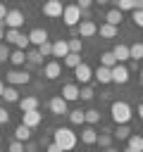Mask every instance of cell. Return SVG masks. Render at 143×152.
<instances>
[{
  "instance_id": "cell-1",
  "label": "cell",
  "mask_w": 143,
  "mask_h": 152,
  "mask_svg": "<svg viewBox=\"0 0 143 152\" xmlns=\"http://www.w3.org/2000/svg\"><path fill=\"white\" fill-rule=\"evenodd\" d=\"M110 114H112V121H114V124H129V121H131V107H129V102H124V100L112 102Z\"/></svg>"
},
{
  "instance_id": "cell-2",
  "label": "cell",
  "mask_w": 143,
  "mask_h": 152,
  "mask_svg": "<svg viewBox=\"0 0 143 152\" xmlns=\"http://www.w3.org/2000/svg\"><path fill=\"white\" fill-rule=\"evenodd\" d=\"M55 142L62 147V152L76 147V133L72 128H55Z\"/></svg>"
},
{
  "instance_id": "cell-3",
  "label": "cell",
  "mask_w": 143,
  "mask_h": 152,
  "mask_svg": "<svg viewBox=\"0 0 143 152\" xmlns=\"http://www.w3.org/2000/svg\"><path fill=\"white\" fill-rule=\"evenodd\" d=\"M62 21H64V26H76L81 21V10L76 5H67L62 10Z\"/></svg>"
},
{
  "instance_id": "cell-4",
  "label": "cell",
  "mask_w": 143,
  "mask_h": 152,
  "mask_svg": "<svg viewBox=\"0 0 143 152\" xmlns=\"http://www.w3.org/2000/svg\"><path fill=\"white\" fill-rule=\"evenodd\" d=\"M110 74H112V83H119V86H124V83L129 81V66H124L122 62H117V64L110 69Z\"/></svg>"
},
{
  "instance_id": "cell-5",
  "label": "cell",
  "mask_w": 143,
  "mask_h": 152,
  "mask_svg": "<svg viewBox=\"0 0 143 152\" xmlns=\"http://www.w3.org/2000/svg\"><path fill=\"white\" fill-rule=\"evenodd\" d=\"M5 24H7V28H19V26L24 24V12H21V10H7Z\"/></svg>"
},
{
  "instance_id": "cell-6",
  "label": "cell",
  "mask_w": 143,
  "mask_h": 152,
  "mask_svg": "<svg viewBox=\"0 0 143 152\" xmlns=\"http://www.w3.org/2000/svg\"><path fill=\"white\" fill-rule=\"evenodd\" d=\"M62 2L60 0H48L45 5H43V14L45 17H50V19H57V17H62Z\"/></svg>"
},
{
  "instance_id": "cell-7",
  "label": "cell",
  "mask_w": 143,
  "mask_h": 152,
  "mask_svg": "<svg viewBox=\"0 0 143 152\" xmlns=\"http://www.w3.org/2000/svg\"><path fill=\"white\" fill-rule=\"evenodd\" d=\"M76 28H79V38H93V36L98 33V26H95L91 19L79 21V24H76Z\"/></svg>"
},
{
  "instance_id": "cell-8",
  "label": "cell",
  "mask_w": 143,
  "mask_h": 152,
  "mask_svg": "<svg viewBox=\"0 0 143 152\" xmlns=\"http://www.w3.org/2000/svg\"><path fill=\"white\" fill-rule=\"evenodd\" d=\"M43 121V114L38 109H31V112H21V124L29 126V128H36L38 124Z\"/></svg>"
},
{
  "instance_id": "cell-9",
  "label": "cell",
  "mask_w": 143,
  "mask_h": 152,
  "mask_svg": "<svg viewBox=\"0 0 143 152\" xmlns=\"http://www.w3.org/2000/svg\"><path fill=\"white\" fill-rule=\"evenodd\" d=\"M74 76H76V81L81 83V86H86L88 81H91V76H93V69L88 66V64H79V66H74Z\"/></svg>"
},
{
  "instance_id": "cell-10",
  "label": "cell",
  "mask_w": 143,
  "mask_h": 152,
  "mask_svg": "<svg viewBox=\"0 0 143 152\" xmlns=\"http://www.w3.org/2000/svg\"><path fill=\"white\" fill-rule=\"evenodd\" d=\"M5 78H7V83H10V86H26L31 76H29L26 71H17V69H14V71H10Z\"/></svg>"
},
{
  "instance_id": "cell-11",
  "label": "cell",
  "mask_w": 143,
  "mask_h": 152,
  "mask_svg": "<svg viewBox=\"0 0 143 152\" xmlns=\"http://www.w3.org/2000/svg\"><path fill=\"white\" fill-rule=\"evenodd\" d=\"M50 112H52V114H57V116L67 114V100H64L62 95L52 97V100H50Z\"/></svg>"
},
{
  "instance_id": "cell-12",
  "label": "cell",
  "mask_w": 143,
  "mask_h": 152,
  "mask_svg": "<svg viewBox=\"0 0 143 152\" xmlns=\"http://www.w3.org/2000/svg\"><path fill=\"white\" fill-rule=\"evenodd\" d=\"M60 74H62L60 62H48V64H45V69H43V76H45V78H50V81H55Z\"/></svg>"
},
{
  "instance_id": "cell-13",
  "label": "cell",
  "mask_w": 143,
  "mask_h": 152,
  "mask_svg": "<svg viewBox=\"0 0 143 152\" xmlns=\"http://www.w3.org/2000/svg\"><path fill=\"white\" fill-rule=\"evenodd\" d=\"M62 97H64L67 102L79 100V86H76V83H67V86H62Z\"/></svg>"
},
{
  "instance_id": "cell-14",
  "label": "cell",
  "mask_w": 143,
  "mask_h": 152,
  "mask_svg": "<svg viewBox=\"0 0 143 152\" xmlns=\"http://www.w3.org/2000/svg\"><path fill=\"white\" fill-rule=\"evenodd\" d=\"M48 40V31L45 28H33L31 33H29V43H33L36 48L41 45V43H45Z\"/></svg>"
},
{
  "instance_id": "cell-15",
  "label": "cell",
  "mask_w": 143,
  "mask_h": 152,
  "mask_svg": "<svg viewBox=\"0 0 143 152\" xmlns=\"http://www.w3.org/2000/svg\"><path fill=\"white\" fill-rule=\"evenodd\" d=\"M112 55H114V59H117V62H122V64H124V62L129 59V45L117 43V45H114V50H112Z\"/></svg>"
},
{
  "instance_id": "cell-16",
  "label": "cell",
  "mask_w": 143,
  "mask_h": 152,
  "mask_svg": "<svg viewBox=\"0 0 143 152\" xmlns=\"http://www.w3.org/2000/svg\"><path fill=\"white\" fill-rule=\"evenodd\" d=\"M95 140H98L95 128H93V126H86V128L81 131V142H83V145H95Z\"/></svg>"
},
{
  "instance_id": "cell-17",
  "label": "cell",
  "mask_w": 143,
  "mask_h": 152,
  "mask_svg": "<svg viewBox=\"0 0 143 152\" xmlns=\"http://www.w3.org/2000/svg\"><path fill=\"white\" fill-rule=\"evenodd\" d=\"M69 55V45H67V40H57V43H52V57H67Z\"/></svg>"
},
{
  "instance_id": "cell-18",
  "label": "cell",
  "mask_w": 143,
  "mask_h": 152,
  "mask_svg": "<svg viewBox=\"0 0 143 152\" xmlns=\"http://www.w3.org/2000/svg\"><path fill=\"white\" fill-rule=\"evenodd\" d=\"M19 107H21V112L38 109V97H33V95H29V97H21V100H19Z\"/></svg>"
},
{
  "instance_id": "cell-19",
  "label": "cell",
  "mask_w": 143,
  "mask_h": 152,
  "mask_svg": "<svg viewBox=\"0 0 143 152\" xmlns=\"http://www.w3.org/2000/svg\"><path fill=\"white\" fill-rule=\"evenodd\" d=\"M31 138V128L29 126H24V124H19L17 128H14V140H19V142H26Z\"/></svg>"
},
{
  "instance_id": "cell-20",
  "label": "cell",
  "mask_w": 143,
  "mask_h": 152,
  "mask_svg": "<svg viewBox=\"0 0 143 152\" xmlns=\"http://www.w3.org/2000/svg\"><path fill=\"white\" fill-rule=\"evenodd\" d=\"M105 21L112 24V26H119V24H122V12H119L117 7H112V10L105 14Z\"/></svg>"
},
{
  "instance_id": "cell-21",
  "label": "cell",
  "mask_w": 143,
  "mask_h": 152,
  "mask_svg": "<svg viewBox=\"0 0 143 152\" xmlns=\"http://www.w3.org/2000/svg\"><path fill=\"white\" fill-rule=\"evenodd\" d=\"M95 78H98L102 86H105V83H112V74H110L107 66H98V69H95Z\"/></svg>"
},
{
  "instance_id": "cell-22",
  "label": "cell",
  "mask_w": 143,
  "mask_h": 152,
  "mask_svg": "<svg viewBox=\"0 0 143 152\" xmlns=\"http://www.w3.org/2000/svg\"><path fill=\"white\" fill-rule=\"evenodd\" d=\"M129 59H133V62L143 59V43H133V45H129Z\"/></svg>"
},
{
  "instance_id": "cell-23",
  "label": "cell",
  "mask_w": 143,
  "mask_h": 152,
  "mask_svg": "<svg viewBox=\"0 0 143 152\" xmlns=\"http://www.w3.org/2000/svg\"><path fill=\"white\" fill-rule=\"evenodd\" d=\"M98 33L102 36V38H114L117 36V26H112V24H100V28H98Z\"/></svg>"
},
{
  "instance_id": "cell-24",
  "label": "cell",
  "mask_w": 143,
  "mask_h": 152,
  "mask_svg": "<svg viewBox=\"0 0 143 152\" xmlns=\"http://www.w3.org/2000/svg\"><path fill=\"white\" fill-rule=\"evenodd\" d=\"M2 97H5V102H19V93H17V88H14V86H5Z\"/></svg>"
},
{
  "instance_id": "cell-25",
  "label": "cell",
  "mask_w": 143,
  "mask_h": 152,
  "mask_svg": "<svg viewBox=\"0 0 143 152\" xmlns=\"http://www.w3.org/2000/svg\"><path fill=\"white\" fill-rule=\"evenodd\" d=\"M126 140H129L126 147H131V150H136V152H143V135H133V133H131Z\"/></svg>"
},
{
  "instance_id": "cell-26",
  "label": "cell",
  "mask_w": 143,
  "mask_h": 152,
  "mask_svg": "<svg viewBox=\"0 0 143 152\" xmlns=\"http://www.w3.org/2000/svg\"><path fill=\"white\" fill-rule=\"evenodd\" d=\"M129 135H131L129 126H126V124H117V128H114V138H117V140H126Z\"/></svg>"
},
{
  "instance_id": "cell-27",
  "label": "cell",
  "mask_w": 143,
  "mask_h": 152,
  "mask_svg": "<svg viewBox=\"0 0 143 152\" xmlns=\"http://www.w3.org/2000/svg\"><path fill=\"white\" fill-rule=\"evenodd\" d=\"M64 64H67L69 69H74V66H79V64H81V55H79V52H69V55L64 57Z\"/></svg>"
},
{
  "instance_id": "cell-28",
  "label": "cell",
  "mask_w": 143,
  "mask_h": 152,
  "mask_svg": "<svg viewBox=\"0 0 143 152\" xmlns=\"http://www.w3.org/2000/svg\"><path fill=\"white\" fill-rule=\"evenodd\" d=\"M114 64H117V59H114V55H112V52H102V55H100V66L112 69Z\"/></svg>"
},
{
  "instance_id": "cell-29",
  "label": "cell",
  "mask_w": 143,
  "mask_h": 152,
  "mask_svg": "<svg viewBox=\"0 0 143 152\" xmlns=\"http://www.w3.org/2000/svg\"><path fill=\"white\" fill-rule=\"evenodd\" d=\"M69 121H72L74 126H81V124H86V116H83L81 109H74V112H69Z\"/></svg>"
},
{
  "instance_id": "cell-30",
  "label": "cell",
  "mask_w": 143,
  "mask_h": 152,
  "mask_svg": "<svg viewBox=\"0 0 143 152\" xmlns=\"http://www.w3.org/2000/svg\"><path fill=\"white\" fill-rule=\"evenodd\" d=\"M10 62H12V64H17V66H19V64H24V62H26L24 50H14V52H10Z\"/></svg>"
},
{
  "instance_id": "cell-31",
  "label": "cell",
  "mask_w": 143,
  "mask_h": 152,
  "mask_svg": "<svg viewBox=\"0 0 143 152\" xmlns=\"http://www.w3.org/2000/svg\"><path fill=\"white\" fill-rule=\"evenodd\" d=\"M83 116H86V124H91V126L100 121V112L98 109H88V112H83Z\"/></svg>"
},
{
  "instance_id": "cell-32",
  "label": "cell",
  "mask_w": 143,
  "mask_h": 152,
  "mask_svg": "<svg viewBox=\"0 0 143 152\" xmlns=\"http://www.w3.org/2000/svg\"><path fill=\"white\" fill-rule=\"evenodd\" d=\"M19 38H21L19 28H7V31H5V40H7V43H17Z\"/></svg>"
},
{
  "instance_id": "cell-33",
  "label": "cell",
  "mask_w": 143,
  "mask_h": 152,
  "mask_svg": "<svg viewBox=\"0 0 143 152\" xmlns=\"http://www.w3.org/2000/svg\"><path fill=\"white\" fill-rule=\"evenodd\" d=\"M38 52H41V57H48V55H52V43H50V40L41 43V45H38Z\"/></svg>"
},
{
  "instance_id": "cell-34",
  "label": "cell",
  "mask_w": 143,
  "mask_h": 152,
  "mask_svg": "<svg viewBox=\"0 0 143 152\" xmlns=\"http://www.w3.org/2000/svg\"><path fill=\"white\" fill-rule=\"evenodd\" d=\"M79 97H81V100H93V88L86 83L83 88H79Z\"/></svg>"
},
{
  "instance_id": "cell-35",
  "label": "cell",
  "mask_w": 143,
  "mask_h": 152,
  "mask_svg": "<svg viewBox=\"0 0 143 152\" xmlns=\"http://www.w3.org/2000/svg\"><path fill=\"white\" fill-rule=\"evenodd\" d=\"M67 45H69V52H79L81 55V38H72V40H67Z\"/></svg>"
},
{
  "instance_id": "cell-36",
  "label": "cell",
  "mask_w": 143,
  "mask_h": 152,
  "mask_svg": "<svg viewBox=\"0 0 143 152\" xmlns=\"http://www.w3.org/2000/svg\"><path fill=\"white\" fill-rule=\"evenodd\" d=\"M95 142H98L100 147H110V145H112V135H107V133H100Z\"/></svg>"
},
{
  "instance_id": "cell-37",
  "label": "cell",
  "mask_w": 143,
  "mask_h": 152,
  "mask_svg": "<svg viewBox=\"0 0 143 152\" xmlns=\"http://www.w3.org/2000/svg\"><path fill=\"white\" fill-rule=\"evenodd\" d=\"M119 12H126V10H133V0H117V5H114Z\"/></svg>"
},
{
  "instance_id": "cell-38",
  "label": "cell",
  "mask_w": 143,
  "mask_h": 152,
  "mask_svg": "<svg viewBox=\"0 0 143 152\" xmlns=\"http://www.w3.org/2000/svg\"><path fill=\"white\" fill-rule=\"evenodd\" d=\"M14 45H17V50H26V48L31 45V43H29V36H24V33H21V38H19Z\"/></svg>"
},
{
  "instance_id": "cell-39",
  "label": "cell",
  "mask_w": 143,
  "mask_h": 152,
  "mask_svg": "<svg viewBox=\"0 0 143 152\" xmlns=\"http://www.w3.org/2000/svg\"><path fill=\"white\" fill-rule=\"evenodd\" d=\"M133 24L138 28H143V10H133Z\"/></svg>"
},
{
  "instance_id": "cell-40",
  "label": "cell",
  "mask_w": 143,
  "mask_h": 152,
  "mask_svg": "<svg viewBox=\"0 0 143 152\" xmlns=\"http://www.w3.org/2000/svg\"><path fill=\"white\" fill-rule=\"evenodd\" d=\"M26 59H29L31 64H38V62H41V52H38V50H31V52L26 55Z\"/></svg>"
},
{
  "instance_id": "cell-41",
  "label": "cell",
  "mask_w": 143,
  "mask_h": 152,
  "mask_svg": "<svg viewBox=\"0 0 143 152\" xmlns=\"http://www.w3.org/2000/svg\"><path fill=\"white\" fill-rule=\"evenodd\" d=\"M7 150H10V152H24V142H19V140H12Z\"/></svg>"
},
{
  "instance_id": "cell-42",
  "label": "cell",
  "mask_w": 143,
  "mask_h": 152,
  "mask_svg": "<svg viewBox=\"0 0 143 152\" xmlns=\"http://www.w3.org/2000/svg\"><path fill=\"white\" fill-rule=\"evenodd\" d=\"M91 5H93V0H76V7H79L81 12H86Z\"/></svg>"
},
{
  "instance_id": "cell-43",
  "label": "cell",
  "mask_w": 143,
  "mask_h": 152,
  "mask_svg": "<svg viewBox=\"0 0 143 152\" xmlns=\"http://www.w3.org/2000/svg\"><path fill=\"white\" fill-rule=\"evenodd\" d=\"M5 59H10V48L0 45V62H5Z\"/></svg>"
},
{
  "instance_id": "cell-44",
  "label": "cell",
  "mask_w": 143,
  "mask_h": 152,
  "mask_svg": "<svg viewBox=\"0 0 143 152\" xmlns=\"http://www.w3.org/2000/svg\"><path fill=\"white\" fill-rule=\"evenodd\" d=\"M7 121H10V112L5 107H0V124H7Z\"/></svg>"
},
{
  "instance_id": "cell-45",
  "label": "cell",
  "mask_w": 143,
  "mask_h": 152,
  "mask_svg": "<svg viewBox=\"0 0 143 152\" xmlns=\"http://www.w3.org/2000/svg\"><path fill=\"white\" fill-rule=\"evenodd\" d=\"M45 152H62V147H60V145H57V142H50V145H48V150H45Z\"/></svg>"
},
{
  "instance_id": "cell-46",
  "label": "cell",
  "mask_w": 143,
  "mask_h": 152,
  "mask_svg": "<svg viewBox=\"0 0 143 152\" xmlns=\"http://www.w3.org/2000/svg\"><path fill=\"white\" fill-rule=\"evenodd\" d=\"M5 14H7V10H5V5H0V24L5 21Z\"/></svg>"
},
{
  "instance_id": "cell-47",
  "label": "cell",
  "mask_w": 143,
  "mask_h": 152,
  "mask_svg": "<svg viewBox=\"0 0 143 152\" xmlns=\"http://www.w3.org/2000/svg\"><path fill=\"white\" fill-rule=\"evenodd\" d=\"M133 10H143V0H133Z\"/></svg>"
},
{
  "instance_id": "cell-48",
  "label": "cell",
  "mask_w": 143,
  "mask_h": 152,
  "mask_svg": "<svg viewBox=\"0 0 143 152\" xmlns=\"http://www.w3.org/2000/svg\"><path fill=\"white\" fill-rule=\"evenodd\" d=\"M138 116H141V121H143V102L138 104Z\"/></svg>"
},
{
  "instance_id": "cell-49",
  "label": "cell",
  "mask_w": 143,
  "mask_h": 152,
  "mask_svg": "<svg viewBox=\"0 0 143 152\" xmlns=\"http://www.w3.org/2000/svg\"><path fill=\"white\" fill-rule=\"evenodd\" d=\"M93 2H95V5H107L110 0H93Z\"/></svg>"
},
{
  "instance_id": "cell-50",
  "label": "cell",
  "mask_w": 143,
  "mask_h": 152,
  "mask_svg": "<svg viewBox=\"0 0 143 152\" xmlns=\"http://www.w3.org/2000/svg\"><path fill=\"white\" fill-rule=\"evenodd\" d=\"M105 152H117V150H114V147L110 145V147H105Z\"/></svg>"
},
{
  "instance_id": "cell-51",
  "label": "cell",
  "mask_w": 143,
  "mask_h": 152,
  "mask_svg": "<svg viewBox=\"0 0 143 152\" xmlns=\"http://www.w3.org/2000/svg\"><path fill=\"white\" fill-rule=\"evenodd\" d=\"M5 38V31H2V24H0V40Z\"/></svg>"
},
{
  "instance_id": "cell-52",
  "label": "cell",
  "mask_w": 143,
  "mask_h": 152,
  "mask_svg": "<svg viewBox=\"0 0 143 152\" xmlns=\"http://www.w3.org/2000/svg\"><path fill=\"white\" fill-rule=\"evenodd\" d=\"M2 90H5V83L0 81V97H2Z\"/></svg>"
},
{
  "instance_id": "cell-53",
  "label": "cell",
  "mask_w": 143,
  "mask_h": 152,
  "mask_svg": "<svg viewBox=\"0 0 143 152\" xmlns=\"http://www.w3.org/2000/svg\"><path fill=\"white\" fill-rule=\"evenodd\" d=\"M124 152H136V150H131V147H126V150H124Z\"/></svg>"
},
{
  "instance_id": "cell-54",
  "label": "cell",
  "mask_w": 143,
  "mask_h": 152,
  "mask_svg": "<svg viewBox=\"0 0 143 152\" xmlns=\"http://www.w3.org/2000/svg\"><path fill=\"white\" fill-rule=\"evenodd\" d=\"M141 81H143V69H141Z\"/></svg>"
},
{
  "instance_id": "cell-55",
  "label": "cell",
  "mask_w": 143,
  "mask_h": 152,
  "mask_svg": "<svg viewBox=\"0 0 143 152\" xmlns=\"http://www.w3.org/2000/svg\"><path fill=\"white\" fill-rule=\"evenodd\" d=\"M110 2H114V5H117V0H110Z\"/></svg>"
},
{
  "instance_id": "cell-56",
  "label": "cell",
  "mask_w": 143,
  "mask_h": 152,
  "mask_svg": "<svg viewBox=\"0 0 143 152\" xmlns=\"http://www.w3.org/2000/svg\"><path fill=\"white\" fill-rule=\"evenodd\" d=\"M0 142H2V138H0Z\"/></svg>"
}]
</instances>
